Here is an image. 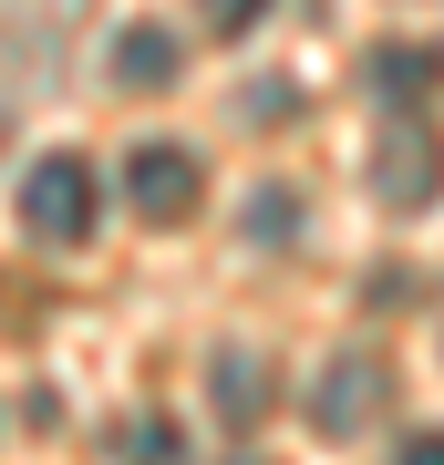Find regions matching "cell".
I'll return each instance as SVG.
<instances>
[{
	"instance_id": "cell-5",
	"label": "cell",
	"mask_w": 444,
	"mask_h": 465,
	"mask_svg": "<svg viewBox=\"0 0 444 465\" xmlns=\"http://www.w3.org/2000/svg\"><path fill=\"white\" fill-rule=\"evenodd\" d=\"M207 393H217V414L248 434V424H269V403H280V372H269L259 351H217V362H207Z\"/></svg>"
},
{
	"instance_id": "cell-3",
	"label": "cell",
	"mask_w": 444,
	"mask_h": 465,
	"mask_svg": "<svg viewBox=\"0 0 444 465\" xmlns=\"http://www.w3.org/2000/svg\"><path fill=\"white\" fill-rule=\"evenodd\" d=\"M124 197H134V217L176 228V217L197 207V155H186V145H134V166H124Z\"/></svg>"
},
{
	"instance_id": "cell-1",
	"label": "cell",
	"mask_w": 444,
	"mask_h": 465,
	"mask_svg": "<svg viewBox=\"0 0 444 465\" xmlns=\"http://www.w3.org/2000/svg\"><path fill=\"white\" fill-rule=\"evenodd\" d=\"M21 217H32V238H52V249L94 238V217H104V176H94V155H42V166L21 176Z\"/></svg>"
},
{
	"instance_id": "cell-2",
	"label": "cell",
	"mask_w": 444,
	"mask_h": 465,
	"mask_svg": "<svg viewBox=\"0 0 444 465\" xmlns=\"http://www.w3.org/2000/svg\"><path fill=\"white\" fill-rule=\"evenodd\" d=\"M372 197L393 207V217H413V207L444 197V134H434L424 114H393V124H382V145H372Z\"/></svg>"
},
{
	"instance_id": "cell-6",
	"label": "cell",
	"mask_w": 444,
	"mask_h": 465,
	"mask_svg": "<svg viewBox=\"0 0 444 465\" xmlns=\"http://www.w3.org/2000/svg\"><path fill=\"white\" fill-rule=\"evenodd\" d=\"M114 84L124 94L176 84V32H165V21H124V32H114Z\"/></svg>"
},
{
	"instance_id": "cell-8",
	"label": "cell",
	"mask_w": 444,
	"mask_h": 465,
	"mask_svg": "<svg viewBox=\"0 0 444 465\" xmlns=\"http://www.w3.org/2000/svg\"><path fill=\"white\" fill-rule=\"evenodd\" d=\"M300 238V186H259L248 197V249H290Z\"/></svg>"
},
{
	"instance_id": "cell-7",
	"label": "cell",
	"mask_w": 444,
	"mask_h": 465,
	"mask_svg": "<svg viewBox=\"0 0 444 465\" xmlns=\"http://www.w3.org/2000/svg\"><path fill=\"white\" fill-rule=\"evenodd\" d=\"M372 84H382V104H393V114H424V104H434V84H444V63H434V52L382 42V52H372Z\"/></svg>"
},
{
	"instance_id": "cell-4",
	"label": "cell",
	"mask_w": 444,
	"mask_h": 465,
	"mask_svg": "<svg viewBox=\"0 0 444 465\" xmlns=\"http://www.w3.org/2000/svg\"><path fill=\"white\" fill-rule=\"evenodd\" d=\"M382 403H393V372H382L372 351H341V362L321 372V393H311V414H321L331 434H351V424H372Z\"/></svg>"
},
{
	"instance_id": "cell-10",
	"label": "cell",
	"mask_w": 444,
	"mask_h": 465,
	"mask_svg": "<svg viewBox=\"0 0 444 465\" xmlns=\"http://www.w3.org/2000/svg\"><path fill=\"white\" fill-rule=\"evenodd\" d=\"M269 0H207V32H259Z\"/></svg>"
},
{
	"instance_id": "cell-9",
	"label": "cell",
	"mask_w": 444,
	"mask_h": 465,
	"mask_svg": "<svg viewBox=\"0 0 444 465\" xmlns=\"http://www.w3.org/2000/svg\"><path fill=\"white\" fill-rule=\"evenodd\" d=\"M176 455H186V445H176V424H155V414L124 434V465H176Z\"/></svg>"
},
{
	"instance_id": "cell-11",
	"label": "cell",
	"mask_w": 444,
	"mask_h": 465,
	"mask_svg": "<svg viewBox=\"0 0 444 465\" xmlns=\"http://www.w3.org/2000/svg\"><path fill=\"white\" fill-rule=\"evenodd\" d=\"M393 465H444V424H434V434H403V455H393Z\"/></svg>"
}]
</instances>
